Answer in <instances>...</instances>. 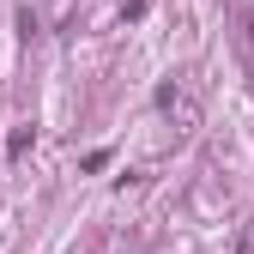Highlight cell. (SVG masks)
Returning a JSON list of instances; mask_svg holds the SVG:
<instances>
[{
    "mask_svg": "<svg viewBox=\"0 0 254 254\" xmlns=\"http://www.w3.org/2000/svg\"><path fill=\"white\" fill-rule=\"evenodd\" d=\"M242 254H254V236H248V242H242Z\"/></svg>",
    "mask_w": 254,
    "mask_h": 254,
    "instance_id": "6da1fadb",
    "label": "cell"
}]
</instances>
